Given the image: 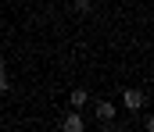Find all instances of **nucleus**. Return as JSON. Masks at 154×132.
<instances>
[{
    "instance_id": "nucleus-4",
    "label": "nucleus",
    "mask_w": 154,
    "mask_h": 132,
    "mask_svg": "<svg viewBox=\"0 0 154 132\" xmlns=\"http://www.w3.org/2000/svg\"><path fill=\"white\" fill-rule=\"evenodd\" d=\"M82 104H86V89H75L72 93V107H82Z\"/></svg>"
},
{
    "instance_id": "nucleus-7",
    "label": "nucleus",
    "mask_w": 154,
    "mask_h": 132,
    "mask_svg": "<svg viewBox=\"0 0 154 132\" xmlns=\"http://www.w3.org/2000/svg\"><path fill=\"white\" fill-rule=\"evenodd\" d=\"M143 129H147V132H154V118H147V122H143Z\"/></svg>"
},
{
    "instance_id": "nucleus-6",
    "label": "nucleus",
    "mask_w": 154,
    "mask_h": 132,
    "mask_svg": "<svg viewBox=\"0 0 154 132\" xmlns=\"http://www.w3.org/2000/svg\"><path fill=\"white\" fill-rule=\"evenodd\" d=\"M75 7L79 11H90V0H75Z\"/></svg>"
},
{
    "instance_id": "nucleus-2",
    "label": "nucleus",
    "mask_w": 154,
    "mask_h": 132,
    "mask_svg": "<svg viewBox=\"0 0 154 132\" xmlns=\"http://www.w3.org/2000/svg\"><path fill=\"white\" fill-rule=\"evenodd\" d=\"M97 118H100V125H111V118H115V104L100 100V104H97Z\"/></svg>"
},
{
    "instance_id": "nucleus-5",
    "label": "nucleus",
    "mask_w": 154,
    "mask_h": 132,
    "mask_svg": "<svg viewBox=\"0 0 154 132\" xmlns=\"http://www.w3.org/2000/svg\"><path fill=\"white\" fill-rule=\"evenodd\" d=\"M7 89H11V82H7V75L0 72V93H7Z\"/></svg>"
},
{
    "instance_id": "nucleus-8",
    "label": "nucleus",
    "mask_w": 154,
    "mask_h": 132,
    "mask_svg": "<svg viewBox=\"0 0 154 132\" xmlns=\"http://www.w3.org/2000/svg\"><path fill=\"white\" fill-rule=\"evenodd\" d=\"M0 72H4V57H0Z\"/></svg>"
},
{
    "instance_id": "nucleus-1",
    "label": "nucleus",
    "mask_w": 154,
    "mask_h": 132,
    "mask_svg": "<svg viewBox=\"0 0 154 132\" xmlns=\"http://www.w3.org/2000/svg\"><path fill=\"white\" fill-rule=\"evenodd\" d=\"M122 104H125L129 111H140V107H143V93H140V89H125V93H122Z\"/></svg>"
},
{
    "instance_id": "nucleus-3",
    "label": "nucleus",
    "mask_w": 154,
    "mask_h": 132,
    "mask_svg": "<svg viewBox=\"0 0 154 132\" xmlns=\"http://www.w3.org/2000/svg\"><path fill=\"white\" fill-rule=\"evenodd\" d=\"M61 129H65V132H82V118H79L75 111H72V114H65V122H61Z\"/></svg>"
}]
</instances>
